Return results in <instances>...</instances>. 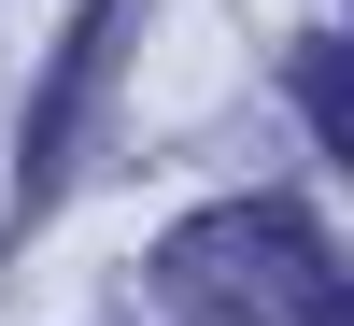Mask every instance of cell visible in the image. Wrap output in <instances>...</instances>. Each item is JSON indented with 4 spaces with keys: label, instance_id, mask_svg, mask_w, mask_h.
Here are the masks:
<instances>
[{
    "label": "cell",
    "instance_id": "2",
    "mask_svg": "<svg viewBox=\"0 0 354 326\" xmlns=\"http://www.w3.org/2000/svg\"><path fill=\"white\" fill-rule=\"evenodd\" d=\"M298 114H312V142L354 170V43H298Z\"/></svg>",
    "mask_w": 354,
    "mask_h": 326
},
{
    "label": "cell",
    "instance_id": "3",
    "mask_svg": "<svg viewBox=\"0 0 354 326\" xmlns=\"http://www.w3.org/2000/svg\"><path fill=\"white\" fill-rule=\"evenodd\" d=\"M312 326H354V270H340V284H326V298H312Z\"/></svg>",
    "mask_w": 354,
    "mask_h": 326
},
{
    "label": "cell",
    "instance_id": "1",
    "mask_svg": "<svg viewBox=\"0 0 354 326\" xmlns=\"http://www.w3.org/2000/svg\"><path fill=\"white\" fill-rule=\"evenodd\" d=\"M156 284L213 326H312L326 298V242H312L298 199H227V213H185L156 242Z\"/></svg>",
    "mask_w": 354,
    "mask_h": 326
}]
</instances>
